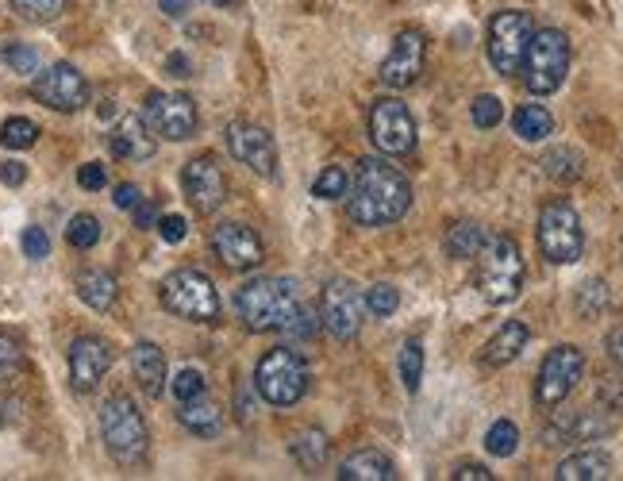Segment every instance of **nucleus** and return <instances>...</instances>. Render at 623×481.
Segmentation results:
<instances>
[{"mask_svg": "<svg viewBox=\"0 0 623 481\" xmlns=\"http://www.w3.org/2000/svg\"><path fill=\"white\" fill-rule=\"evenodd\" d=\"M412 208V181L389 158H362L358 174L347 193V216L358 227H389L408 216Z\"/></svg>", "mask_w": 623, "mask_h": 481, "instance_id": "obj_1", "label": "nucleus"}, {"mask_svg": "<svg viewBox=\"0 0 623 481\" xmlns=\"http://www.w3.org/2000/svg\"><path fill=\"white\" fill-rule=\"evenodd\" d=\"M300 308V289L293 277H255L235 293V312L247 332H285Z\"/></svg>", "mask_w": 623, "mask_h": 481, "instance_id": "obj_2", "label": "nucleus"}, {"mask_svg": "<svg viewBox=\"0 0 623 481\" xmlns=\"http://www.w3.org/2000/svg\"><path fill=\"white\" fill-rule=\"evenodd\" d=\"M524 255H520L516 239L508 235H490L485 247L477 251V293L490 305H512L524 293Z\"/></svg>", "mask_w": 623, "mask_h": 481, "instance_id": "obj_3", "label": "nucleus"}, {"mask_svg": "<svg viewBox=\"0 0 623 481\" xmlns=\"http://www.w3.org/2000/svg\"><path fill=\"white\" fill-rule=\"evenodd\" d=\"M100 439H105L108 454H112L120 467H139L147 459V420H142L139 404L128 393H112L100 404Z\"/></svg>", "mask_w": 623, "mask_h": 481, "instance_id": "obj_4", "label": "nucleus"}, {"mask_svg": "<svg viewBox=\"0 0 623 481\" xmlns=\"http://www.w3.org/2000/svg\"><path fill=\"white\" fill-rule=\"evenodd\" d=\"M308 382H312V370H308L305 354L293 351V347L266 351L263 359H258V366H255L258 396H263L266 404H277V409H289V404H297L300 396L308 393Z\"/></svg>", "mask_w": 623, "mask_h": 481, "instance_id": "obj_5", "label": "nucleus"}, {"mask_svg": "<svg viewBox=\"0 0 623 481\" xmlns=\"http://www.w3.org/2000/svg\"><path fill=\"white\" fill-rule=\"evenodd\" d=\"M158 297H162L166 312L189 320V324H216L220 320V293H216L212 277L200 274V269H174L158 285Z\"/></svg>", "mask_w": 623, "mask_h": 481, "instance_id": "obj_6", "label": "nucleus"}, {"mask_svg": "<svg viewBox=\"0 0 623 481\" xmlns=\"http://www.w3.org/2000/svg\"><path fill=\"white\" fill-rule=\"evenodd\" d=\"M520 70H524L527 92H535V97H551V92H558L570 73L566 31L538 28L532 36V43H527V55H524V66H520Z\"/></svg>", "mask_w": 623, "mask_h": 481, "instance_id": "obj_7", "label": "nucleus"}, {"mask_svg": "<svg viewBox=\"0 0 623 481\" xmlns=\"http://www.w3.org/2000/svg\"><path fill=\"white\" fill-rule=\"evenodd\" d=\"M538 251L551 266H574L585 255V232H581V216L570 200H551L538 213L535 227Z\"/></svg>", "mask_w": 623, "mask_h": 481, "instance_id": "obj_8", "label": "nucleus"}, {"mask_svg": "<svg viewBox=\"0 0 623 481\" xmlns=\"http://www.w3.org/2000/svg\"><path fill=\"white\" fill-rule=\"evenodd\" d=\"M535 36V20L524 8H504L490 20V36H485V55H490L493 70L501 78H516L524 66L527 43Z\"/></svg>", "mask_w": 623, "mask_h": 481, "instance_id": "obj_9", "label": "nucleus"}, {"mask_svg": "<svg viewBox=\"0 0 623 481\" xmlns=\"http://www.w3.org/2000/svg\"><path fill=\"white\" fill-rule=\"evenodd\" d=\"M369 139L385 158H404L416 150V120L397 97H377L369 105Z\"/></svg>", "mask_w": 623, "mask_h": 481, "instance_id": "obj_10", "label": "nucleus"}, {"mask_svg": "<svg viewBox=\"0 0 623 481\" xmlns=\"http://www.w3.org/2000/svg\"><path fill=\"white\" fill-rule=\"evenodd\" d=\"M362 320H366V293L350 277H335L324 285V301H319V327L335 335L339 343L358 340Z\"/></svg>", "mask_w": 623, "mask_h": 481, "instance_id": "obj_11", "label": "nucleus"}, {"mask_svg": "<svg viewBox=\"0 0 623 481\" xmlns=\"http://www.w3.org/2000/svg\"><path fill=\"white\" fill-rule=\"evenodd\" d=\"M581 374H585V354L574 343H562L543 359L535 377V404L538 409H558L570 393L577 390Z\"/></svg>", "mask_w": 623, "mask_h": 481, "instance_id": "obj_12", "label": "nucleus"}, {"mask_svg": "<svg viewBox=\"0 0 623 481\" xmlns=\"http://www.w3.org/2000/svg\"><path fill=\"white\" fill-rule=\"evenodd\" d=\"M142 120H147V128L155 131L158 139L185 143L197 135V105H192V97H185V92L155 89L142 100Z\"/></svg>", "mask_w": 623, "mask_h": 481, "instance_id": "obj_13", "label": "nucleus"}, {"mask_svg": "<svg viewBox=\"0 0 623 481\" xmlns=\"http://www.w3.org/2000/svg\"><path fill=\"white\" fill-rule=\"evenodd\" d=\"M31 97H36L39 105L55 108V112H78V108H86V100H89V81L78 66L55 62L50 70L36 73V81H31Z\"/></svg>", "mask_w": 623, "mask_h": 481, "instance_id": "obj_14", "label": "nucleus"}, {"mask_svg": "<svg viewBox=\"0 0 623 481\" xmlns=\"http://www.w3.org/2000/svg\"><path fill=\"white\" fill-rule=\"evenodd\" d=\"M224 139H227V150H231L235 163H243L258 177H277V143L263 124L235 120V124H227Z\"/></svg>", "mask_w": 623, "mask_h": 481, "instance_id": "obj_15", "label": "nucleus"}, {"mask_svg": "<svg viewBox=\"0 0 623 481\" xmlns=\"http://www.w3.org/2000/svg\"><path fill=\"white\" fill-rule=\"evenodd\" d=\"M424 66H427V39H424V31L408 28L393 39V47H389V55H385L382 70H377V78H382L385 89L400 92V89L416 86L419 73H424Z\"/></svg>", "mask_w": 623, "mask_h": 481, "instance_id": "obj_16", "label": "nucleus"}, {"mask_svg": "<svg viewBox=\"0 0 623 481\" xmlns=\"http://www.w3.org/2000/svg\"><path fill=\"white\" fill-rule=\"evenodd\" d=\"M212 251L227 269H239V274H250V269L266 263V243L258 239L255 227L239 224V219H227V224L216 227Z\"/></svg>", "mask_w": 623, "mask_h": 481, "instance_id": "obj_17", "label": "nucleus"}, {"mask_svg": "<svg viewBox=\"0 0 623 481\" xmlns=\"http://www.w3.org/2000/svg\"><path fill=\"white\" fill-rule=\"evenodd\" d=\"M181 189H185V197H189V205L197 208L200 216H208L227 200V177L220 166H216L212 155H197L185 163Z\"/></svg>", "mask_w": 623, "mask_h": 481, "instance_id": "obj_18", "label": "nucleus"}, {"mask_svg": "<svg viewBox=\"0 0 623 481\" xmlns=\"http://www.w3.org/2000/svg\"><path fill=\"white\" fill-rule=\"evenodd\" d=\"M112 362H116L112 343H105L100 335H81V340L70 343V385L78 393H92L105 382Z\"/></svg>", "mask_w": 623, "mask_h": 481, "instance_id": "obj_19", "label": "nucleus"}, {"mask_svg": "<svg viewBox=\"0 0 623 481\" xmlns=\"http://www.w3.org/2000/svg\"><path fill=\"white\" fill-rule=\"evenodd\" d=\"M609 432H612V420L604 416V412L589 409V412H574V416L554 420L543 432V439H546V446H562V443H593V439H601Z\"/></svg>", "mask_w": 623, "mask_h": 481, "instance_id": "obj_20", "label": "nucleus"}, {"mask_svg": "<svg viewBox=\"0 0 623 481\" xmlns=\"http://www.w3.org/2000/svg\"><path fill=\"white\" fill-rule=\"evenodd\" d=\"M108 147H112V155L123 158V163H147L158 150V143L142 116H123L112 128V135H108Z\"/></svg>", "mask_w": 623, "mask_h": 481, "instance_id": "obj_21", "label": "nucleus"}, {"mask_svg": "<svg viewBox=\"0 0 623 481\" xmlns=\"http://www.w3.org/2000/svg\"><path fill=\"white\" fill-rule=\"evenodd\" d=\"M527 340H532V327H527L524 320H504V324L493 332V340L482 347V362L493 370L508 366V362H516L520 354H524Z\"/></svg>", "mask_w": 623, "mask_h": 481, "instance_id": "obj_22", "label": "nucleus"}, {"mask_svg": "<svg viewBox=\"0 0 623 481\" xmlns=\"http://www.w3.org/2000/svg\"><path fill=\"white\" fill-rule=\"evenodd\" d=\"M131 370H135V382L147 396H162L166 390V354L158 343L142 340L131 347Z\"/></svg>", "mask_w": 623, "mask_h": 481, "instance_id": "obj_23", "label": "nucleus"}, {"mask_svg": "<svg viewBox=\"0 0 623 481\" xmlns=\"http://www.w3.org/2000/svg\"><path fill=\"white\" fill-rule=\"evenodd\" d=\"M181 428L189 435L197 439H216L224 432V412L216 401H208V396H192V401H181V412H178Z\"/></svg>", "mask_w": 623, "mask_h": 481, "instance_id": "obj_24", "label": "nucleus"}, {"mask_svg": "<svg viewBox=\"0 0 623 481\" xmlns=\"http://www.w3.org/2000/svg\"><path fill=\"white\" fill-rule=\"evenodd\" d=\"M339 481H393L397 478V467H393L389 454L382 451H355L350 459H343Z\"/></svg>", "mask_w": 623, "mask_h": 481, "instance_id": "obj_25", "label": "nucleus"}, {"mask_svg": "<svg viewBox=\"0 0 623 481\" xmlns=\"http://www.w3.org/2000/svg\"><path fill=\"white\" fill-rule=\"evenodd\" d=\"M558 481H604L612 478V459L604 451H596V446H589V451H577L570 454V459L558 462Z\"/></svg>", "mask_w": 623, "mask_h": 481, "instance_id": "obj_26", "label": "nucleus"}, {"mask_svg": "<svg viewBox=\"0 0 623 481\" xmlns=\"http://www.w3.org/2000/svg\"><path fill=\"white\" fill-rule=\"evenodd\" d=\"M78 297L86 301L92 312H108L120 297V285L108 269H81L78 274Z\"/></svg>", "mask_w": 623, "mask_h": 481, "instance_id": "obj_27", "label": "nucleus"}, {"mask_svg": "<svg viewBox=\"0 0 623 481\" xmlns=\"http://www.w3.org/2000/svg\"><path fill=\"white\" fill-rule=\"evenodd\" d=\"M485 239H490V232H485L477 219H458V224H451V232H446L443 247L451 258H458V263H469V258H477V251L485 247Z\"/></svg>", "mask_w": 623, "mask_h": 481, "instance_id": "obj_28", "label": "nucleus"}, {"mask_svg": "<svg viewBox=\"0 0 623 481\" xmlns=\"http://www.w3.org/2000/svg\"><path fill=\"white\" fill-rule=\"evenodd\" d=\"M512 128L524 143H543L554 135V116L546 105H520L516 116H512Z\"/></svg>", "mask_w": 623, "mask_h": 481, "instance_id": "obj_29", "label": "nucleus"}, {"mask_svg": "<svg viewBox=\"0 0 623 481\" xmlns=\"http://www.w3.org/2000/svg\"><path fill=\"white\" fill-rule=\"evenodd\" d=\"M327 451H332V443H327V435L319 432V428H308V432H300L293 439V459H297V467L308 470V474L327 467Z\"/></svg>", "mask_w": 623, "mask_h": 481, "instance_id": "obj_30", "label": "nucleus"}, {"mask_svg": "<svg viewBox=\"0 0 623 481\" xmlns=\"http://www.w3.org/2000/svg\"><path fill=\"white\" fill-rule=\"evenodd\" d=\"M543 174L554 177V181H577L581 174H585V158L577 155L574 147H554L543 155Z\"/></svg>", "mask_w": 623, "mask_h": 481, "instance_id": "obj_31", "label": "nucleus"}, {"mask_svg": "<svg viewBox=\"0 0 623 481\" xmlns=\"http://www.w3.org/2000/svg\"><path fill=\"white\" fill-rule=\"evenodd\" d=\"M397 366H400L404 390H408V393H419V382H424V343H419V340H404Z\"/></svg>", "mask_w": 623, "mask_h": 481, "instance_id": "obj_32", "label": "nucleus"}, {"mask_svg": "<svg viewBox=\"0 0 623 481\" xmlns=\"http://www.w3.org/2000/svg\"><path fill=\"white\" fill-rule=\"evenodd\" d=\"M0 143L8 150H28L39 143V124H31L28 116H12V120L0 124Z\"/></svg>", "mask_w": 623, "mask_h": 481, "instance_id": "obj_33", "label": "nucleus"}, {"mask_svg": "<svg viewBox=\"0 0 623 481\" xmlns=\"http://www.w3.org/2000/svg\"><path fill=\"white\" fill-rule=\"evenodd\" d=\"M520 446V428L512 424V420H496V424L485 432V451L493 454V459H512Z\"/></svg>", "mask_w": 623, "mask_h": 481, "instance_id": "obj_34", "label": "nucleus"}, {"mask_svg": "<svg viewBox=\"0 0 623 481\" xmlns=\"http://www.w3.org/2000/svg\"><path fill=\"white\" fill-rule=\"evenodd\" d=\"M350 193V174L343 166H327L324 174L312 181V197L316 200H343Z\"/></svg>", "mask_w": 623, "mask_h": 481, "instance_id": "obj_35", "label": "nucleus"}, {"mask_svg": "<svg viewBox=\"0 0 623 481\" xmlns=\"http://www.w3.org/2000/svg\"><path fill=\"white\" fill-rule=\"evenodd\" d=\"M66 243L73 251H92L100 243V219L89 213H78L70 219V227H66Z\"/></svg>", "mask_w": 623, "mask_h": 481, "instance_id": "obj_36", "label": "nucleus"}, {"mask_svg": "<svg viewBox=\"0 0 623 481\" xmlns=\"http://www.w3.org/2000/svg\"><path fill=\"white\" fill-rule=\"evenodd\" d=\"M66 4H70V0H12L16 16H20V20H28V23L58 20V16L66 12Z\"/></svg>", "mask_w": 623, "mask_h": 481, "instance_id": "obj_37", "label": "nucleus"}, {"mask_svg": "<svg viewBox=\"0 0 623 481\" xmlns=\"http://www.w3.org/2000/svg\"><path fill=\"white\" fill-rule=\"evenodd\" d=\"M397 308H400V289H397V285L377 282V285H369V289H366V312H374V316L389 320Z\"/></svg>", "mask_w": 623, "mask_h": 481, "instance_id": "obj_38", "label": "nucleus"}, {"mask_svg": "<svg viewBox=\"0 0 623 481\" xmlns=\"http://www.w3.org/2000/svg\"><path fill=\"white\" fill-rule=\"evenodd\" d=\"M609 305H612V293H609V285H604L601 277H593V282H585L577 289V312H581V316H601Z\"/></svg>", "mask_w": 623, "mask_h": 481, "instance_id": "obj_39", "label": "nucleus"}, {"mask_svg": "<svg viewBox=\"0 0 623 481\" xmlns=\"http://www.w3.org/2000/svg\"><path fill=\"white\" fill-rule=\"evenodd\" d=\"M469 116H474V124L482 131H490L496 128V124L504 120V105H501V97H493V92H482V97L474 100V108H469Z\"/></svg>", "mask_w": 623, "mask_h": 481, "instance_id": "obj_40", "label": "nucleus"}, {"mask_svg": "<svg viewBox=\"0 0 623 481\" xmlns=\"http://www.w3.org/2000/svg\"><path fill=\"white\" fill-rule=\"evenodd\" d=\"M20 370H23V347L12 335L0 332V382H12Z\"/></svg>", "mask_w": 623, "mask_h": 481, "instance_id": "obj_41", "label": "nucleus"}, {"mask_svg": "<svg viewBox=\"0 0 623 481\" xmlns=\"http://www.w3.org/2000/svg\"><path fill=\"white\" fill-rule=\"evenodd\" d=\"M170 390H174V401H192V396L208 393V382L200 370H181V374H174Z\"/></svg>", "mask_w": 623, "mask_h": 481, "instance_id": "obj_42", "label": "nucleus"}, {"mask_svg": "<svg viewBox=\"0 0 623 481\" xmlns=\"http://www.w3.org/2000/svg\"><path fill=\"white\" fill-rule=\"evenodd\" d=\"M4 62L12 73H36L39 70V50L28 43H8L4 47Z\"/></svg>", "mask_w": 623, "mask_h": 481, "instance_id": "obj_43", "label": "nucleus"}, {"mask_svg": "<svg viewBox=\"0 0 623 481\" xmlns=\"http://www.w3.org/2000/svg\"><path fill=\"white\" fill-rule=\"evenodd\" d=\"M20 247H23V255H28L31 263H39V258L50 255V239H47L43 227H28V232H23V239H20Z\"/></svg>", "mask_w": 623, "mask_h": 481, "instance_id": "obj_44", "label": "nucleus"}, {"mask_svg": "<svg viewBox=\"0 0 623 481\" xmlns=\"http://www.w3.org/2000/svg\"><path fill=\"white\" fill-rule=\"evenodd\" d=\"M155 227H158V235H162L166 243H181L185 232H189V219L178 216V213H174V216H158Z\"/></svg>", "mask_w": 623, "mask_h": 481, "instance_id": "obj_45", "label": "nucleus"}, {"mask_svg": "<svg viewBox=\"0 0 623 481\" xmlns=\"http://www.w3.org/2000/svg\"><path fill=\"white\" fill-rule=\"evenodd\" d=\"M78 185H81V189H89V193H100V189L108 185L105 166H100V163H86V166L78 170Z\"/></svg>", "mask_w": 623, "mask_h": 481, "instance_id": "obj_46", "label": "nucleus"}, {"mask_svg": "<svg viewBox=\"0 0 623 481\" xmlns=\"http://www.w3.org/2000/svg\"><path fill=\"white\" fill-rule=\"evenodd\" d=\"M454 481H493V470L482 467V462H462V467H454Z\"/></svg>", "mask_w": 623, "mask_h": 481, "instance_id": "obj_47", "label": "nucleus"}, {"mask_svg": "<svg viewBox=\"0 0 623 481\" xmlns=\"http://www.w3.org/2000/svg\"><path fill=\"white\" fill-rule=\"evenodd\" d=\"M0 181L16 189V185L28 181V166H23V163H4V166H0Z\"/></svg>", "mask_w": 623, "mask_h": 481, "instance_id": "obj_48", "label": "nucleus"}, {"mask_svg": "<svg viewBox=\"0 0 623 481\" xmlns=\"http://www.w3.org/2000/svg\"><path fill=\"white\" fill-rule=\"evenodd\" d=\"M112 200H116V208H135L139 205V189H135L131 181H123V185H116Z\"/></svg>", "mask_w": 623, "mask_h": 481, "instance_id": "obj_49", "label": "nucleus"}, {"mask_svg": "<svg viewBox=\"0 0 623 481\" xmlns=\"http://www.w3.org/2000/svg\"><path fill=\"white\" fill-rule=\"evenodd\" d=\"M135 224H139V227H155L158 224V208L150 205V200L139 197V205H135Z\"/></svg>", "mask_w": 623, "mask_h": 481, "instance_id": "obj_50", "label": "nucleus"}, {"mask_svg": "<svg viewBox=\"0 0 623 481\" xmlns=\"http://www.w3.org/2000/svg\"><path fill=\"white\" fill-rule=\"evenodd\" d=\"M609 359L616 362V366H623V324L609 332Z\"/></svg>", "mask_w": 623, "mask_h": 481, "instance_id": "obj_51", "label": "nucleus"}, {"mask_svg": "<svg viewBox=\"0 0 623 481\" xmlns=\"http://www.w3.org/2000/svg\"><path fill=\"white\" fill-rule=\"evenodd\" d=\"M158 8H162L170 20H185V16H189V0H158Z\"/></svg>", "mask_w": 623, "mask_h": 481, "instance_id": "obj_52", "label": "nucleus"}, {"mask_svg": "<svg viewBox=\"0 0 623 481\" xmlns=\"http://www.w3.org/2000/svg\"><path fill=\"white\" fill-rule=\"evenodd\" d=\"M166 70H170L174 78H192L189 62H185V55H170V58H166Z\"/></svg>", "mask_w": 623, "mask_h": 481, "instance_id": "obj_53", "label": "nucleus"}, {"mask_svg": "<svg viewBox=\"0 0 623 481\" xmlns=\"http://www.w3.org/2000/svg\"><path fill=\"white\" fill-rule=\"evenodd\" d=\"M108 116H116V105H112V100H105V105H100V120H108Z\"/></svg>", "mask_w": 623, "mask_h": 481, "instance_id": "obj_54", "label": "nucleus"}, {"mask_svg": "<svg viewBox=\"0 0 623 481\" xmlns=\"http://www.w3.org/2000/svg\"><path fill=\"white\" fill-rule=\"evenodd\" d=\"M208 4H216V8H224V4H231V0H208Z\"/></svg>", "mask_w": 623, "mask_h": 481, "instance_id": "obj_55", "label": "nucleus"}]
</instances>
